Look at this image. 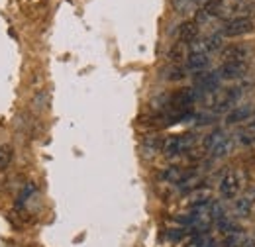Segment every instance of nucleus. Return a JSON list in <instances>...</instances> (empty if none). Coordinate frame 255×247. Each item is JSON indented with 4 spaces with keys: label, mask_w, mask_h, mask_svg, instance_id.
Instances as JSON below:
<instances>
[{
    "label": "nucleus",
    "mask_w": 255,
    "mask_h": 247,
    "mask_svg": "<svg viewBox=\"0 0 255 247\" xmlns=\"http://www.w3.org/2000/svg\"><path fill=\"white\" fill-rule=\"evenodd\" d=\"M246 183V175L244 171H238V169H232L228 171L220 181V194H222L224 200H234L238 198V194L242 192Z\"/></svg>",
    "instance_id": "obj_1"
},
{
    "label": "nucleus",
    "mask_w": 255,
    "mask_h": 247,
    "mask_svg": "<svg viewBox=\"0 0 255 247\" xmlns=\"http://www.w3.org/2000/svg\"><path fill=\"white\" fill-rule=\"evenodd\" d=\"M194 143H196V137H194L192 133L171 135V137L165 139V143H163V153L167 155V157H177V155L189 151Z\"/></svg>",
    "instance_id": "obj_2"
},
{
    "label": "nucleus",
    "mask_w": 255,
    "mask_h": 247,
    "mask_svg": "<svg viewBox=\"0 0 255 247\" xmlns=\"http://www.w3.org/2000/svg\"><path fill=\"white\" fill-rule=\"evenodd\" d=\"M255 30V24L252 18H244V16H238V18H232L224 24L222 33L224 37H238V35H246V33H252Z\"/></svg>",
    "instance_id": "obj_3"
},
{
    "label": "nucleus",
    "mask_w": 255,
    "mask_h": 247,
    "mask_svg": "<svg viewBox=\"0 0 255 247\" xmlns=\"http://www.w3.org/2000/svg\"><path fill=\"white\" fill-rule=\"evenodd\" d=\"M255 206V186L252 188H248L242 196H238L236 198V202H234V210H236V214H240V216H248L252 210H254Z\"/></svg>",
    "instance_id": "obj_4"
},
{
    "label": "nucleus",
    "mask_w": 255,
    "mask_h": 247,
    "mask_svg": "<svg viewBox=\"0 0 255 247\" xmlns=\"http://www.w3.org/2000/svg\"><path fill=\"white\" fill-rule=\"evenodd\" d=\"M248 73V63H224L218 69V75L222 81H234V79H242Z\"/></svg>",
    "instance_id": "obj_5"
},
{
    "label": "nucleus",
    "mask_w": 255,
    "mask_h": 247,
    "mask_svg": "<svg viewBox=\"0 0 255 247\" xmlns=\"http://www.w3.org/2000/svg\"><path fill=\"white\" fill-rule=\"evenodd\" d=\"M250 57L248 45H230L222 51L224 63H246Z\"/></svg>",
    "instance_id": "obj_6"
},
{
    "label": "nucleus",
    "mask_w": 255,
    "mask_h": 247,
    "mask_svg": "<svg viewBox=\"0 0 255 247\" xmlns=\"http://www.w3.org/2000/svg\"><path fill=\"white\" fill-rule=\"evenodd\" d=\"M252 116H254V106H252V104L236 106V108H232V110L226 114V124L232 125V124L248 122V120H252Z\"/></svg>",
    "instance_id": "obj_7"
},
{
    "label": "nucleus",
    "mask_w": 255,
    "mask_h": 247,
    "mask_svg": "<svg viewBox=\"0 0 255 247\" xmlns=\"http://www.w3.org/2000/svg\"><path fill=\"white\" fill-rule=\"evenodd\" d=\"M210 65V55L208 53H189L187 55V69L194 71V73H200V71H206Z\"/></svg>",
    "instance_id": "obj_8"
},
{
    "label": "nucleus",
    "mask_w": 255,
    "mask_h": 247,
    "mask_svg": "<svg viewBox=\"0 0 255 247\" xmlns=\"http://www.w3.org/2000/svg\"><path fill=\"white\" fill-rule=\"evenodd\" d=\"M210 200H212V190L210 188H194L191 194H189V198H187V202H189L191 208L200 206V204H206Z\"/></svg>",
    "instance_id": "obj_9"
},
{
    "label": "nucleus",
    "mask_w": 255,
    "mask_h": 247,
    "mask_svg": "<svg viewBox=\"0 0 255 247\" xmlns=\"http://www.w3.org/2000/svg\"><path fill=\"white\" fill-rule=\"evenodd\" d=\"M189 173H191V171H183L181 167H169V169L163 171L161 179L167 181V183H173V185H181Z\"/></svg>",
    "instance_id": "obj_10"
},
{
    "label": "nucleus",
    "mask_w": 255,
    "mask_h": 247,
    "mask_svg": "<svg viewBox=\"0 0 255 247\" xmlns=\"http://www.w3.org/2000/svg\"><path fill=\"white\" fill-rule=\"evenodd\" d=\"M238 141L246 147H252L255 145V122L246 124L240 131H238Z\"/></svg>",
    "instance_id": "obj_11"
},
{
    "label": "nucleus",
    "mask_w": 255,
    "mask_h": 247,
    "mask_svg": "<svg viewBox=\"0 0 255 247\" xmlns=\"http://www.w3.org/2000/svg\"><path fill=\"white\" fill-rule=\"evenodd\" d=\"M196 35H198V26L194 24V22H185V24H181V28H179V39L183 41V43H192L194 39H196Z\"/></svg>",
    "instance_id": "obj_12"
},
{
    "label": "nucleus",
    "mask_w": 255,
    "mask_h": 247,
    "mask_svg": "<svg viewBox=\"0 0 255 247\" xmlns=\"http://www.w3.org/2000/svg\"><path fill=\"white\" fill-rule=\"evenodd\" d=\"M202 43H204V51L210 55V53H214V51H220L224 45V35L222 33H210V35H206L204 39H202Z\"/></svg>",
    "instance_id": "obj_13"
},
{
    "label": "nucleus",
    "mask_w": 255,
    "mask_h": 247,
    "mask_svg": "<svg viewBox=\"0 0 255 247\" xmlns=\"http://www.w3.org/2000/svg\"><path fill=\"white\" fill-rule=\"evenodd\" d=\"M232 149H234V141H232V137H228V135H226V137H224L222 141H220V143H218L210 153H212L214 159H224L226 155L232 153Z\"/></svg>",
    "instance_id": "obj_14"
},
{
    "label": "nucleus",
    "mask_w": 255,
    "mask_h": 247,
    "mask_svg": "<svg viewBox=\"0 0 255 247\" xmlns=\"http://www.w3.org/2000/svg\"><path fill=\"white\" fill-rule=\"evenodd\" d=\"M224 137H226V133H224V129H214V131H210L206 137H204V141H202V145H204V149L206 151H212L220 141H222Z\"/></svg>",
    "instance_id": "obj_15"
},
{
    "label": "nucleus",
    "mask_w": 255,
    "mask_h": 247,
    "mask_svg": "<svg viewBox=\"0 0 255 247\" xmlns=\"http://www.w3.org/2000/svg\"><path fill=\"white\" fill-rule=\"evenodd\" d=\"M187 77V69L181 67V65H173L165 71V79L167 81H183Z\"/></svg>",
    "instance_id": "obj_16"
},
{
    "label": "nucleus",
    "mask_w": 255,
    "mask_h": 247,
    "mask_svg": "<svg viewBox=\"0 0 255 247\" xmlns=\"http://www.w3.org/2000/svg\"><path fill=\"white\" fill-rule=\"evenodd\" d=\"M185 247H214V240L208 236V234H202V236H194L191 242Z\"/></svg>",
    "instance_id": "obj_17"
},
{
    "label": "nucleus",
    "mask_w": 255,
    "mask_h": 247,
    "mask_svg": "<svg viewBox=\"0 0 255 247\" xmlns=\"http://www.w3.org/2000/svg\"><path fill=\"white\" fill-rule=\"evenodd\" d=\"M248 236H244L242 232H236V234H228L226 236V240H224V247H240L244 244V240H246Z\"/></svg>",
    "instance_id": "obj_18"
},
{
    "label": "nucleus",
    "mask_w": 255,
    "mask_h": 247,
    "mask_svg": "<svg viewBox=\"0 0 255 247\" xmlns=\"http://www.w3.org/2000/svg\"><path fill=\"white\" fill-rule=\"evenodd\" d=\"M187 47H189V45L183 43V41H181V43H175L173 49L169 51V59H171V61H181V59H185V49H187Z\"/></svg>",
    "instance_id": "obj_19"
},
{
    "label": "nucleus",
    "mask_w": 255,
    "mask_h": 247,
    "mask_svg": "<svg viewBox=\"0 0 255 247\" xmlns=\"http://www.w3.org/2000/svg\"><path fill=\"white\" fill-rule=\"evenodd\" d=\"M12 157H14V149L10 145H2L0 147V169H6L12 161Z\"/></svg>",
    "instance_id": "obj_20"
},
{
    "label": "nucleus",
    "mask_w": 255,
    "mask_h": 247,
    "mask_svg": "<svg viewBox=\"0 0 255 247\" xmlns=\"http://www.w3.org/2000/svg\"><path fill=\"white\" fill-rule=\"evenodd\" d=\"M173 6L181 12V14H185V12H191L194 10V6H196V2L194 0H173Z\"/></svg>",
    "instance_id": "obj_21"
},
{
    "label": "nucleus",
    "mask_w": 255,
    "mask_h": 247,
    "mask_svg": "<svg viewBox=\"0 0 255 247\" xmlns=\"http://www.w3.org/2000/svg\"><path fill=\"white\" fill-rule=\"evenodd\" d=\"M210 20H212V16H210L204 8H198V10L194 12V20H192V22H194L196 26H202V24H206V22H210Z\"/></svg>",
    "instance_id": "obj_22"
},
{
    "label": "nucleus",
    "mask_w": 255,
    "mask_h": 247,
    "mask_svg": "<svg viewBox=\"0 0 255 247\" xmlns=\"http://www.w3.org/2000/svg\"><path fill=\"white\" fill-rule=\"evenodd\" d=\"M33 192H35V186H33V183H28V185L24 186V190L20 192V196H18V206H20V204H26V200L32 196Z\"/></svg>",
    "instance_id": "obj_23"
},
{
    "label": "nucleus",
    "mask_w": 255,
    "mask_h": 247,
    "mask_svg": "<svg viewBox=\"0 0 255 247\" xmlns=\"http://www.w3.org/2000/svg\"><path fill=\"white\" fill-rule=\"evenodd\" d=\"M196 120H198L196 124L204 125V124H212V120H214V118H212V116H206V114H200V116H196Z\"/></svg>",
    "instance_id": "obj_24"
},
{
    "label": "nucleus",
    "mask_w": 255,
    "mask_h": 247,
    "mask_svg": "<svg viewBox=\"0 0 255 247\" xmlns=\"http://www.w3.org/2000/svg\"><path fill=\"white\" fill-rule=\"evenodd\" d=\"M240 247H255V242L254 240H250V238H246V240H244V244H242Z\"/></svg>",
    "instance_id": "obj_25"
},
{
    "label": "nucleus",
    "mask_w": 255,
    "mask_h": 247,
    "mask_svg": "<svg viewBox=\"0 0 255 247\" xmlns=\"http://www.w3.org/2000/svg\"><path fill=\"white\" fill-rule=\"evenodd\" d=\"M252 122H255V108H254V116H252Z\"/></svg>",
    "instance_id": "obj_26"
},
{
    "label": "nucleus",
    "mask_w": 255,
    "mask_h": 247,
    "mask_svg": "<svg viewBox=\"0 0 255 247\" xmlns=\"http://www.w3.org/2000/svg\"><path fill=\"white\" fill-rule=\"evenodd\" d=\"M248 2H255V0H248Z\"/></svg>",
    "instance_id": "obj_27"
}]
</instances>
